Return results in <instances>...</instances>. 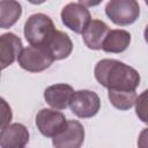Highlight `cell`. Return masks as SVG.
I'll list each match as a JSON object with an SVG mask.
<instances>
[{"label":"cell","instance_id":"obj_1","mask_svg":"<svg viewBox=\"0 0 148 148\" xmlns=\"http://www.w3.org/2000/svg\"><path fill=\"white\" fill-rule=\"evenodd\" d=\"M95 79L106 89L136 90L140 74L136 69L116 59H102L95 66Z\"/></svg>","mask_w":148,"mask_h":148},{"label":"cell","instance_id":"obj_2","mask_svg":"<svg viewBox=\"0 0 148 148\" xmlns=\"http://www.w3.org/2000/svg\"><path fill=\"white\" fill-rule=\"evenodd\" d=\"M56 28L50 16L43 13L32 14L25 21L24 37L31 45H44Z\"/></svg>","mask_w":148,"mask_h":148},{"label":"cell","instance_id":"obj_3","mask_svg":"<svg viewBox=\"0 0 148 148\" xmlns=\"http://www.w3.org/2000/svg\"><path fill=\"white\" fill-rule=\"evenodd\" d=\"M54 59L43 45H29L24 47L18 58L17 62L21 68L30 73H39L49 68Z\"/></svg>","mask_w":148,"mask_h":148},{"label":"cell","instance_id":"obj_4","mask_svg":"<svg viewBox=\"0 0 148 148\" xmlns=\"http://www.w3.org/2000/svg\"><path fill=\"white\" fill-rule=\"evenodd\" d=\"M106 16L117 25H130L140 15L138 0H110L105 6Z\"/></svg>","mask_w":148,"mask_h":148},{"label":"cell","instance_id":"obj_5","mask_svg":"<svg viewBox=\"0 0 148 148\" xmlns=\"http://www.w3.org/2000/svg\"><path fill=\"white\" fill-rule=\"evenodd\" d=\"M69 108L79 118H91L98 113L101 109V99L95 91L87 89L77 90L72 95Z\"/></svg>","mask_w":148,"mask_h":148},{"label":"cell","instance_id":"obj_6","mask_svg":"<svg viewBox=\"0 0 148 148\" xmlns=\"http://www.w3.org/2000/svg\"><path fill=\"white\" fill-rule=\"evenodd\" d=\"M67 125L66 117L62 112L52 109H42L36 116V126L42 135L54 138Z\"/></svg>","mask_w":148,"mask_h":148},{"label":"cell","instance_id":"obj_7","mask_svg":"<svg viewBox=\"0 0 148 148\" xmlns=\"http://www.w3.org/2000/svg\"><path fill=\"white\" fill-rule=\"evenodd\" d=\"M60 17L65 27L75 34H82L88 23L91 21V15L87 7L75 2L67 3L62 8Z\"/></svg>","mask_w":148,"mask_h":148},{"label":"cell","instance_id":"obj_8","mask_svg":"<svg viewBox=\"0 0 148 148\" xmlns=\"http://www.w3.org/2000/svg\"><path fill=\"white\" fill-rule=\"evenodd\" d=\"M84 141V127L77 120H67L66 127L54 138L52 145L56 148H79Z\"/></svg>","mask_w":148,"mask_h":148},{"label":"cell","instance_id":"obj_9","mask_svg":"<svg viewBox=\"0 0 148 148\" xmlns=\"http://www.w3.org/2000/svg\"><path fill=\"white\" fill-rule=\"evenodd\" d=\"M29 132L20 123L9 124L1 128L0 147L2 148H23L29 142Z\"/></svg>","mask_w":148,"mask_h":148},{"label":"cell","instance_id":"obj_10","mask_svg":"<svg viewBox=\"0 0 148 148\" xmlns=\"http://www.w3.org/2000/svg\"><path fill=\"white\" fill-rule=\"evenodd\" d=\"M74 89L67 83H57L44 90L45 102L56 110H65L71 102Z\"/></svg>","mask_w":148,"mask_h":148},{"label":"cell","instance_id":"obj_11","mask_svg":"<svg viewBox=\"0 0 148 148\" xmlns=\"http://www.w3.org/2000/svg\"><path fill=\"white\" fill-rule=\"evenodd\" d=\"M43 46L49 51L54 60L66 59L73 51L72 39L67 34L60 30H54Z\"/></svg>","mask_w":148,"mask_h":148},{"label":"cell","instance_id":"obj_12","mask_svg":"<svg viewBox=\"0 0 148 148\" xmlns=\"http://www.w3.org/2000/svg\"><path fill=\"white\" fill-rule=\"evenodd\" d=\"M22 40L13 32L2 34L0 37V56H1V68L10 66L17 60L22 51Z\"/></svg>","mask_w":148,"mask_h":148},{"label":"cell","instance_id":"obj_13","mask_svg":"<svg viewBox=\"0 0 148 148\" xmlns=\"http://www.w3.org/2000/svg\"><path fill=\"white\" fill-rule=\"evenodd\" d=\"M109 27L101 20H91L82 32L86 46L90 50H102L103 42L109 32Z\"/></svg>","mask_w":148,"mask_h":148},{"label":"cell","instance_id":"obj_14","mask_svg":"<svg viewBox=\"0 0 148 148\" xmlns=\"http://www.w3.org/2000/svg\"><path fill=\"white\" fill-rule=\"evenodd\" d=\"M131 43V34L124 29H112L109 30L102 50L108 53H121L124 52Z\"/></svg>","mask_w":148,"mask_h":148},{"label":"cell","instance_id":"obj_15","mask_svg":"<svg viewBox=\"0 0 148 148\" xmlns=\"http://www.w3.org/2000/svg\"><path fill=\"white\" fill-rule=\"evenodd\" d=\"M22 15V6L16 0H1L0 2V27L7 29L13 27Z\"/></svg>","mask_w":148,"mask_h":148},{"label":"cell","instance_id":"obj_16","mask_svg":"<svg viewBox=\"0 0 148 148\" xmlns=\"http://www.w3.org/2000/svg\"><path fill=\"white\" fill-rule=\"evenodd\" d=\"M108 97L110 103L118 110H130L136 101L135 90H117L108 89Z\"/></svg>","mask_w":148,"mask_h":148},{"label":"cell","instance_id":"obj_17","mask_svg":"<svg viewBox=\"0 0 148 148\" xmlns=\"http://www.w3.org/2000/svg\"><path fill=\"white\" fill-rule=\"evenodd\" d=\"M135 113L138 118L145 123L148 124V89L142 91L135 101Z\"/></svg>","mask_w":148,"mask_h":148},{"label":"cell","instance_id":"obj_18","mask_svg":"<svg viewBox=\"0 0 148 148\" xmlns=\"http://www.w3.org/2000/svg\"><path fill=\"white\" fill-rule=\"evenodd\" d=\"M1 105H2V120H1V128L6 127L7 125H9L10 120H12V110L10 106L7 104V102L1 98Z\"/></svg>","mask_w":148,"mask_h":148},{"label":"cell","instance_id":"obj_19","mask_svg":"<svg viewBox=\"0 0 148 148\" xmlns=\"http://www.w3.org/2000/svg\"><path fill=\"white\" fill-rule=\"evenodd\" d=\"M138 147L140 148H148V127L143 128L139 134L138 139Z\"/></svg>","mask_w":148,"mask_h":148},{"label":"cell","instance_id":"obj_20","mask_svg":"<svg viewBox=\"0 0 148 148\" xmlns=\"http://www.w3.org/2000/svg\"><path fill=\"white\" fill-rule=\"evenodd\" d=\"M103 0H79V3L86 6V7H94L102 2Z\"/></svg>","mask_w":148,"mask_h":148},{"label":"cell","instance_id":"obj_21","mask_svg":"<svg viewBox=\"0 0 148 148\" xmlns=\"http://www.w3.org/2000/svg\"><path fill=\"white\" fill-rule=\"evenodd\" d=\"M30 3H32V5H40V3H43V2H45L46 0H28Z\"/></svg>","mask_w":148,"mask_h":148},{"label":"cell","instance_id":"obj_22","mask_svg":"<svg viewBox=\"0 0 148 148\" xmlns=\"http://www.w3.org/2000/svg\"><path fill=\"white\" fill-rule=\"evenodd\" d=\"M143 37H145V40L148 43V24H147V27H146V29H145V32H143Z\"/></svg>","mask_w":148,"mask_h":148},{"label":"cell","instance_id":"obj_23","mask_svg":"<svg viewBox=\"0 0 148 148\" xmlns=\"http://www.w3.org/2000/svg\"><path fill=\"white\" fill-rule=\"evenodd\" d=\"M145 2H146V5L148 6V0H145Z\"/></svg>","mask_w":148,"mask_h":148}]
</instances>
